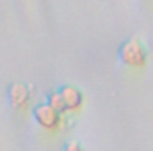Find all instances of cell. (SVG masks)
<instances>
[{
	"mask_svg": "<svg viewBox=\"0 0 153 151\" xmlns=\"http://www.w3.org/2000/svg\"><path fill=\"white\" fill-rule=\"evenodd\" d=\"M32 117L41 130H45L48 133H57V132L64 130L68 115H62L61 112H57L48 103H39L32 109Z\"/></svg>",
	"mask_w": 153,
	"mask_h": 151,
	"instance_id": "1",
	"label": "cell"
},
{
	"mask_svg": "<svg viewBox=\"0 0 153 151\" xmlns=\"http://www.w3.org/2000/svg\"><path fill=\"white\" fill-rule=\"evenodd\" d=\"M119 59L123 66L130 70H143L146 68L148 62V50L141 39L132 38L126 43H123V46L119 48Z\"/></svg>",
	"mask_w": 153,
	"mask_h": 151,
	"instance_id": "2",
	"label": "cell"
},
{
	"mask_svg": "<svg viewBox=\"0 0 153 151\" xmlns=\"http://www.w3.org/2000/svg\"><path fill=\"white\" fill-rule=\"evenodd\" d=\"M9 103L14 110H29L32 107V100H34V93L29 85L25 84H13L9 87Z\"/></svg>",
	"mask_w": 153,
	"mask_h": 151,
	"instance_id": "3",
	"label": "cell"
},
{
	"mask_svg": "<svg viewBox=\"0 0 153 151\" xmlns=\"http://www.w3.org/2000/svg\"><path fill=\"white\" fill-rule=\"evenodd\" d=\"M61 93V98H62V103H64V109L66 114H76L84 109V103H85V98H84V93L76 87V85H62L59 89Z\"/></svg>",
	"mask_w": 153,
	"mask_h": 151,
	"instance_id": "4",
	"label": "cell"
},
{
	"mask_svg": "<svg viewBox=\"0 0 153 151\" xmlns=\"http://www.w3.org/2000/svg\"><path fill=\"white\" fill-rule=\"evenodd\" d=\"M46 103H48L52 109H55L57 112H61L62 115H68V114H66V109H64V103H62V98H61V93H59V91H52V93L48 94V98H46Z\"/></svg>",
	"mask_w": 153,
	"mask_h": 151,
	"instance_id": "5",
	"label": "cell"
},
{
	"mask_svg": "<svg viewBox=\"0 0 153 151\" xmlns=\"http://www.w3.org/2000/svg\"><path fill=\"white\" fill-rule=\"evenodd\" d=\"M64 151H85V150H84L82 144H78V142H75V141H71V142H68V144L64 146Z\"/></svg>",
	"mask_w": 153,
	"mask_h": 151,
	"instance_id": "6",
	"label": "cell"
}]
</instances>
